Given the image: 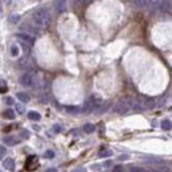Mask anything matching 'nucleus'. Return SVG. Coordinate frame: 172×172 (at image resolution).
<instances>
[{
  "label": "nucleus",
  "mask_w": 172,
  "mask_h": 172,
  "mask_svg": "<svg viewBox=\"0 0 172 172\" xmlns=\"http://www.w3.org/2000/svg\"><path fill=\"white\" fill-rule=\"evenodd\" d=\"M6 91H7V87L3 86V87H2V93H6Z\"/></svg>",
  "instance_id": "58836bf2"
},
{
  "label": "nucleus",
  "mask_w": 172,
  "mask_h": 172,
  "mask_svg": "<svg viewBox=\"0 0 172 172\" xmlns=\"http://www.w3.org/2000/svg\"><path fill=\"white\" fill-rule=\"evenodd\" d=\"M6 103L7 105H13V98H12V97H7V98H6Z\"/></svg>",
  "instance_id": "c85d7f7f"
},
{
  "label": "nucleus",
  "mask_w": 172,
  "mask_h": 172,
  "mask_svg": "<svg viewBox=\"0 0 172 172\" xmlns=\"http://www.w3.org/2000/svg\"><path fill=\"white\" fill-rule=\"evenodd\" d=\"M134 3H135V6H136V7H142L143 0H134Z\"/></svg>",
  "instance_id": "c756f323"
},
{
  "label": "nucleus",
  "mask_w": 172,
  "mask_h": 172,
  "mask_svg": "<svg viewBox=\"0 0 172 172\" xmlns=\"http://www.w3.org/2000/svg\"><path fill=\"white\" fill-rule=\"evenodd\" d=\"M29 136V132H27V131H23V138H28Z\"/></svg>",
  "instance_id": "f704fd0d"
},
{
  "label": "nucleus",
  "mask_w": 172,
  "mask_h": 172,
  "mask_svg": "<svg viewBox=\"0 0 172 172\" xmlns=\"http://www.w3.org/2000/svg\"><path fill=\"white\" fill-rule=\"evenodd\" d=\"M17 99H20L23 103H27V102H29V99H31V97L27 94V93H23V91H19L17 93Z\"/></svg>",
  "instance_id": "ddd939ff"
},
{
  "label": "nucleus",
  "mask_w": 172,
  "mask_h": 172,
  "mask_svg": "<svg viewBox=\"0 0 172 172\" xmlns=\"http://www.w3.org/2000/svg\"><path fill=\"white\" fill-rule=\"evenodd\" d=\"M20 83L25 87H33L35 86V77H33V73L31 72H27L24 73L23 76L20 77Z\"/></svg>",
  "instance_id": "20e7f679"
},
{
  "label": "nucleus",
  "mask_w": 172,
  "mask_h": 172,
  "mask_svg": "<svg viewBox=\"0 0 172 172\" xmlns=\"http://www.w3.org/2000/svg\"><path fill=\"white\" fill-rule=\"evenodd\" d=\"M162 172H172V171L168 168V167H164V168H163V171H162Z\"/></svg>",
  "instance_id": "c9c22d12"
},
{
  "label": "nucleus",
  "mask_w": 172,
  "mask_h": 172,
  "mask_svg": "<svg viewBox=\"0 0 172 172\" xmlns=\"http://www.w3.org/2000/svg\"><path fill=\"white\" fill-rule=\"evenodd\" d=\"M44 156L46 157V159H53V157L56 156V154H54V151H52V150H48L44 154Z\"/></svg>",
  "instance_id": "b1692460"
},
{
  "label": "nucleus",
  "mask_w": 172,
  "mask_h": 172,
  "mask_svg": "<svg viewBox=\"0 0 172 172\" xmlns=\"http://www.w3.org/2000/svg\"><path fill=\"white\" fill-rule=\"evenodd\" d=\"M130 172H150V171L146 170L145 167H138V166H134V167H130Z\"/></svg>",
  "instance_id": "6ab92c4d"
},
{
  "label": "nucleus",
  "mask_w": 172,
  "mask_h": 172,
  "mask_svg": "<svg viewBox=\"0 0 172 172\" xmlns=\"http://www.w3.org/2000/svg\"><path fill=\"white\" fill-rule=\"evenodd\" d=\"M53 130L56 132H61L62 131V126H60V124H54L53 126Z\"/></svg>",
  "instance_id": "a878e982"
},
{
  "label": "nucleus",
  "mask_w": 172,
  "mask_h": 172,
  "mask_svg": "<svg viewBox=\"0 0 172 172\" xmlns=\"http://www.w3.org/2000/svg\"><path fill=\"white\" fill-rule=\"evenodd\" d=\"M103 166H106V167H107V166H111V162H106V163H105Z\"/></svg>",
  "instance_id": "ea45409f"
},
{
  "label": "nucleus",
  "mask_w": 172,
  "mask_h": 172,
  "mask_svg": "<svg viewBox=\"0 0 172 172\" xmlns=\"http://www.w3.org/2000/svg\"><path fill=\"white\" fill-rule=\"evenodd\" d=\"M20 20H21V16L17 15V13H12V15H9V17H8V21L11 23V24H17Z\"/></svg>",
  "instance_id": "4468645a"
},
{
  "label": "nucleus",
  "mask_w": 172,
  "mask_h": 172,
  "mask_svg": "<svg viewBox=\"0 0 172 172\" xmlns=\"http://www.w3.org/2000/svg\"><path fill=\"white\" fill-rule=\"evenodd\" d=\"M120 171H122V167H119V166L115 167V168L113 170V172H120Z\"/></svg>",
  "instance_id": "473e14b6"
},
{
  "label": "nucleus",
  "mask_w": 172,
  "mask_h": 172,
  "mask_svg": "<svg viewBox=\"0 0 172 172\" xmlns=\"http://www.w3.org/2000/svg\"><path fill=\"white\" fill-rule=\"evenodd\" d=\"M65 110H66L69 114H80V113H82V111H83V109L77 107V106H66Z\"/></svg>",
  "instance_id": "9b49d317"
},
{
  "label": "nucleus",
  "mask_w": 172,
  "mask_h": 172,
  "mask_svg": "<svg viewBox=\"0 0 172 172\" xmlns=\"http://www.w3.org/2000/svg\"><path fill=\"white\" fill-rule=\"evenodd\" d=\"M28 118H29L31 120H40L41 115L37 113V111H29V113H28Z\"/></svg>",
  "instance_id": "dca6fc26"
},
{
  "label": "nucleus",
  "mask_w": 172,
  "mask_h": 172,
  "mask_svg": "<svg viewBox=\"0 0 172 172\" xmlns=\"http://www.w3.org/2000/svg\"><path fill=\"white\" fill-rule=\"evenodd\" d=\"M11 56H12V57H17V56H19V48L16 45L11 46Z\"/></svg>",
  "instance_id": "5701e85b"
},
{
  "label": "nucleus",
  "mask_w": 172,
  "mask_h": 172,
  "mask_svg": "<svg viewBox=\"0 0 172 172\" xmlns=\"http://www.w3.org/2000/svg\"><path fill=\"white\" fill-rule=\"evenodd\" d=\"M4 117L8 118V119H15V111L11 110V109H8L4 111Z\"/></svg>",
  "instance_id": "aec40b11"
},
{
  "label": "nucleus",
  "mask_w": 172,
  "mask_h": 172,
  "mask_svg": "<svg viewBox=\"0 0 172 172\" xmlns=\"http://www.w3.org/2000/svg\"><path fill=\"white\" fill-rule=\"evenodd\" d=\"M156 9H160L162 12H168L171 9V2L170 0H159L156 3Z\"/></svg>",
  "instance_id": "423d86ee"
},
{
  "label": "nucleus",
  "mask_w": 172,
  "mask_h": 172,
  "mask_svg": "<svg viewBox=\"0 0 172 172\" xmlns=\"http://www.w3.org/2000/svg\"><path fill=\"white\" fill-rule=\"evenodd\" d=\"M143 101H145V106H146V109H147V110L154 109V107H155V105H156V101H155L154 98H145Z\"/></svg>",
  "instance_id": "f8f14e48"
},
{
  "label": "nucleus",
  "mask_w": 172,
  "mask_h": 172,
  "mask_svg": "<svg viewBox=\"0 0 172 172\" xmlns=\"http://www.w3.org/2000/svg\"><path fill=\"white\" fill-rule=\"evenodd\" d=\"M16 111H17L19 114H24V111H25L24 106H23L21 103H16Z\"/></svg>",
  "instance_id": "393cba45"
},
{
  "label": "nucleus",
  "mask_w": 172,
  "mask_h": 172,
  "mask_svg": "<svg viewBox=\"0 0 172 172\" xmlns=\"http://www.w3.org/2000/svg\"><path fill=\"white\" fill-rule=\"evenodd\" d=\"M72 172H86V171H85V168H81V167H78V168H76V170L72 171Z\"/></svg>",
  "instance_id": "2f4dec72"
},
{
  "label": "nucleus",
  "mask_w": 172,
  "mask_h": 172,
  "mask_svg": "<svg viewBox=\"0 0 172 172\" xmlns=\"http://www.w3.org/2000/svg\"><path fill=\"white\" fill-rule=\"evenodd\" d=\"M3 167L7 171H13V168H15V160L11 159V157H6L3 160Z\"/></svg>",
  "instance_id": "1a4fd4ad"
},
{
  "label": "nucleus",
  "mask_w": 172,
  "mask_h": 172,
  "mask_svg": "<svg viewBox=\"0 0 172 172\" xmlns=\"http://www.w3.org/2000/svg\"><path fill=\"white\" fill-rule=\"evenodd\" d=\"M99 156H101V157L113 156V151H111V150H101V151H99Z\"/></svg>",
  "instance_id": "412c9836"
},
{
  "label": "nucleus",
  "mask_w": 172,
  "mask_h": 172,
  "mask_svg": "<svg viewBox=\"0 0 172 172\" xmlns=\"http://www.w3.org/2000/svg\"><path fill=\"white\" fill-rule=\"evenodd\" d=\"M0 154H2V156H6V147H2V148H0Z\"/></svg>",
  "instance_id": "7c9ffc66"
},
{
  "label": "nucleus",
  "mask_w": 172,
  "mask_h": 172,
  "mask_svg": "<svg viewBox=\"0 0 172 172\" xmlns=\"http://www.w3.org/2000/svg\"><path fill=\"white\" fill-rule=\"evenodd\" d=\"M102 103H103V101L102 98H99L98 95H91L89 99L85 102V105H83V111H86V113H90V111H94V110H98Z\"/></svg>",
  "instance_id": "f03ea898"
},
{
  "label": "nucleus",
  "mask_w": 172,
  "mask_h": 172,
  "mask_svg": "<svg viewBox=\"0 0 172 172\" xmlns=\"http://www.w3.org/2000/svg\"><path fill=\"white\" fill-rule=\"evenodd\" d=\"M46 172H57V170H56V168H49Z\"/></svg>",
  "instance_id": "4c0bfd02"
},
{
  "label": "nucleus",
  "mask_w": 172,
  "mask_h": 172,
  "mask_svg": "<svg viewBox=\"0 0 172 172\" xmlns=\"http://www.w3.org/2000/svg\"><path fill=\"white\" fill-rule=\"evenodd\" d=\"M83 131H85L86 134H91V132L95 131V126L91 124V123H86L85 126H83Z\"/></svg>",
  "instance_id": "f3484780"
},
{
  "label": "nucleus",
  "mask_w": 172,
  "mask_h": 172,
  "mask_svg": "<svg viewBox=\"0 0 172 172\" xmlns=\"http://www.w3.org/2000/svg\"><path fill=\"white\" fill-rule=\"evenodd\" d=\"M131 109L135 111V113H142V111H145V110H146L145 101H142V99H135V101H132Z\"/></svg>",
  "instance_id": "39448f33"
},
{
  "label": "nucleus",
  "mask_w": 172,
  "mask_h": 172,
  "mask_svg": "<svg viewBox=\"0 0 172 172\" xmlns=\"http://www.w3.org/2000/svg\"><path fill=\"white\" fill-rule=\"evenodd\" d=\"M131 105H132V101H130V99H127V98L119 99L117 103L114 105L113 113L119 114V115H123V114H126L130 109H131Z\"/></svg>",
  "instance_id": "7ed1b4c3"
},
{
  "label": "nucleus",
  "mask_w": 172,
  "mask_h": 172,
  "mask_svg": "<svg viewBox=\"0 0 172 172\" xmlns=\"http://www.w3.org/2000/svg\"><path fill=\"white\" fill-rule=\"evenodd\" d=\"M162 128L168 131V130L172 128V122H171V120H168V119H164L163 122H162Z\"/></svg>",
  "instance_id": "a211bd4d"
},
{
  "label": "nucleus",
  "mask_w": 172,
  "mask_h": 172,
  "mask_svg": "<svg viewBox=\"0 0 172 172\" xmlns=\"http://www.w3.org/2000/svg\"><path fill=\"white\" fill-rule=\"evenodd\" d=\"M32 20H33L35 27H37L39 29H45L50 24V13L46 8H40L32 15Z\"/></svg>",
  "instance_id": "f257e3e1"
},
{
  "label": "nucleus",
  "mask_w": 172,
  "mask_h": 172,
  "mask_svg": "<svg viewBox=\"0 0 172 172\" xmlns=\"http://www.w3.org/2000/svg\"><path fill=\"white\" fill-rule=\"evenodd\" d=\"M101 168H102V166H99V164H93L91 166V170L93 171H99Z\"/></svg>",
  "instance_id": "bb28decb"
},
{
  "label": "nucleus",
  "mask_w": 172,
  "mask_h": 172,
  "mask_svg": "<svg viewBox=\"0 0 172 172\" xmlns=\"http://www.w3.org/2000/svg\"><path fill=\"white\" fill-rule=\"evenodd\" d=\"M24 32H27V33H29V35H35V33H39V28L37 27H33V25H31V24H25L24 27L21 28Z\"/></svg>",
  "instance_id": "9d476101"
},
{
  "label": "nucleus",
  "mask_w": 172,
  "mask_h": 172,
  "mask_svg": "<svg viewBox=\"0 0 172 172\" xmlns=\"http://www.w3.org/2000/svg\"><path fill=\"white\" fill-rule=\"evenodd\" d=\"M152 2H154V0H143V4H142V6H143V7H147V6H150V4H152Z\"/></svg>",
  "instance_id": "cd10ccee"
},
{
  "label": "nucleus",
  "mask_w": 172,
  "mask_h": 172,
  "mask_svg": "<svg viewBox=\"0 0 172 172\" xmlns=\"http://www.w3.org/2000/svg\"><path fill=\"white\" fill-rule=\"evenodd\" d=\"M3 142H4V145H7V146H13V145H16V138L8 135V136H4Z\"/></svg>",
  "instance_id": "2eb2a0df"
},
{
  "label": "nucleus",
  "mask_w": 172,
  "mask_h": 172,
  "mask_svg": "<svg viewBox=\"0 0 172 172\" xmlns=\"http://www.w3.org/2000/svg\"><path fill=\"white\" fill-rule=\"evenodd\" d=\"M110 107V103H109V102H103V103H102V106H101V107L98 109V110H97V113H105V111L106 110H107Z\"/></svg>",
  "instance_id": "4be33fe9"
},
{
  "label": "nucleus",
  "mask_w": 172,
  "mask_h": 172,
  "mask_svg": "<svg viewBox=\"0 0 172 172\" xmlns=\"http://www.w3.org/2000/svg\"><path fill=\"white\" fill-rule=\"evenodd\" d=\"M17 37L21 41H24L27 45H32V44H33V37H32V35H29V33H19Z\"/></svg>",
  "instance_id": "6e6552de"
},
{
  "label": "nucleus",
  "mask_w": 172,
  "mask_h": 172,
  "mask_svg": "<svg viewBox=\"0 0 172 172\" xmlns=\"http://www.w3.org/2000/svg\"><path fill=\"white\" fill-rule=\"evenodd\" d=\"M128 159V156L127 155H122V156H119V160H127Z\"/></svg>",
  "instance_id": "72a5a7b5"
},
{
  "label": "nucleus",
  "mask_w": 172,
  "mask_h": 172,
  "mask_svg": "<svg viewBox=\"0 0 172 172\" xmlns=\"http://www.w3.org/2000/svg\"><path fill=\"white\" fill-rule=\"evenodd\" d=\"M54 7L58 12H64L68 8V0H56L54 2Z\"/></svg>",
  "instance_id": "0eeeda50"
},
{
  "label": "nucleus",
  "mask_w": 172,
  "mask_h": 172,
  "mask_svg": "<svg viewBox=\"0 0 172 172\" xmlns=\"http://www.w3.org/2000/svg\"><path fill=\"white\" fill-rule=\"evenodd\" d=\"M93 2V0H83V4H85V6H87V4H90Z\"/></svg>",
  "instance_id": "e433bc0d"
}]
</instances>
